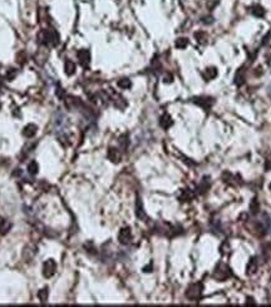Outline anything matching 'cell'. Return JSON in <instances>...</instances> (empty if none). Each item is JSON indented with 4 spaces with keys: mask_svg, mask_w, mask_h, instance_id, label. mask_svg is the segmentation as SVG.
Returning <instances> with one entry per match:
<instances>
[{
    "mask_svg": "<svg viewBox=\"0 0 271 307\" xmlns=\"http://www.w3.org/2000/svg\"><path fill=\"white\" fill-rule=\"evenodd\" d=\"M129 238H130L129 229H123V231L120 232V234H119V239H120V242H122V243H127Z\"/></svg>",
    "mask_w": 271,
    "mask_h": 307,
    "instance_id": "6da1fadb",
    "label": "cell"
},
{
    "mask_svg": "<svg viewBox=\"0 0 271 307\" xmlns=\"http://www.w3.org/2000/svg\"><path fill=\"white\" fill-rule=\"evenodd\" d=\"M35 125H33V124H30V125H28L26 128H25V132H24V134L25 135H28V137H33L34 134H35Z\"/></svg>",
    "mask_w": 271,
    "mask_h": 307,
    "instance_id": "7a4b0ae2",
    "label": "cell"
},
{
    "mask_svg": "<svg viewBox=\"0 0 271 307\" xmlns=\"http://www.w3.org/2000/svg\"><path fill=\"white\" fill-rule=\"evenodd\" d=\"M28 169H29V172H30L31 174H34V173H36V170H38V164H36L35 162H31V163L28 165Z\"/></svg>",
    "mask_w": 271,
    "mask_h": 307,
    "instance_id": "3957f363",
    "label": "cell"
},
{
    "mask_svg": "<svg viewBox=\"0 0 271 307\" xmlns=\"http://www.w3.org/2000/svg\"><path fill=\"white\" fill-rule=\"evenodd\" d=\"M129 85H130V83L127 79H123L122 81H119V86H122V88H128Z\"/></svg>",
    "mask_w": 271,
    "mask_h": 307,
    "instance_id": "277c9868",
    "label": "cell"
},
{
    "mask_svg": "<svg viewBox=\"0 0 271 307\" xmlns=\"http://www.w3.org/2000/svg\"><path fill=\"white\" fill-rule=\"evenodd\" d=\"M186 44H187L186 39H178V41H177V46L178 48H183V46H186Z\"/></svg>",
    "mask_w": 271,
    "mask_h": 307,
    "instance_id": "5b68a950",
    "label": "cell"
},
{
    "mask_svg": "<svg viewBox=\"0 0 271 307\" xmlns=\"http://www.w3.org/2000/svg\"><path fill=\"white\" fill-rule=\"evenodd\" d=\"M66 64L69 65V70H66V73H69V74H72V73L74 71V64H73V63H70V61H68ZM65 69H68V66H65Z\"/></svg>",
    "mask_w": 271,
    "mask_h": 307,
    "instance_id": "8992f818",
    "label": "cell"
},
{
    "mask_svg": "<svg viewBox=\"0 0 271 307\" xmlns=\"http://www.w3.org/2000/svg\"><path fill=\"white\" fill-rule=\"evenodd\" d=\"M270 232H271V221H270Z\"/></svg>",
    "mask_w": 271,
    "mask_h": 307,
    "instance_id": "52a82bcc",
    "label": "cell"
}]
</instances>
